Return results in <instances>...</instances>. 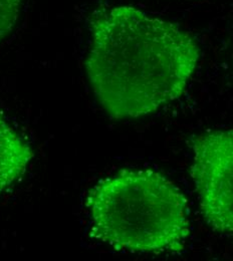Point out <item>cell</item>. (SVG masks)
I'll list each match as a JSON object with an SVG mask.
<instances>
[{"label": "cell", "instance_id": "obj_1", "mask_svg": "<svg viewBox=\"0 0 233 261\" xmlns=\"http://www.w3.org/2000/svg\"><path fill=\"white\" fill-rule=\"evenodd\" d=\"M90 29L88 77L113 119L147 116L181 97L199 61L189 33L133 6L95 10Z\"/></svg>", "mask_w": 233, "mask_h": 261}, {"label": "cell", "instance_id": "obj_2", "mask_svg": "<svg viewBox=\"0 0 233 261\" xmlns=\"http://www.w3.org/2000/svg\"><path fill=\"white\" fill-rule=\"evenodd\" d=\"M92 233L117 250L173 253L190 233L187 199L152 170H122L89 193Z\"/></svg>", "mask_w": 233, "mask_h": 261}, {"label": "cell", "instance_id": "obj_3", "mask_svg": "<svg viewBox=\"0 0 233 261\" xmlns=\"http://www.w3.org/2000/svg\"><path fill=\"white\" fill-rule=\"evenodd\" d=\"M191 175L203 215L215 231L231 234L232 214V130H216L195 137Z\"/></svg>", "mask_w": 233, "mask_h": 261}, {"label": "cell", "instance_id": "obj_4", "mask_svg": "<svg viewBox=\"0 0 233 261\" xmlns=\"http://www.w3.org/2000/svg\"><path fill=\"white\" fill-rule=\"evenodd\" d=\"M34 152L0 112V196L27 171Z\"/></svg>", "mask_w": 233, "mask_h": 261}, {"label": "cell", "instance_id": "obj_5", "mask_svg": "<svg viewBox=\"0 0 233 261\" xmlns=\"http://www.w3.org/2000/svg\"><path fill=\"white\" fill-rule=\"evenodd\" d=\"M23 0H0V41L11 32Z\"/></svg>", "mask_w": 233, "mask_h": 261}]
</instances>
